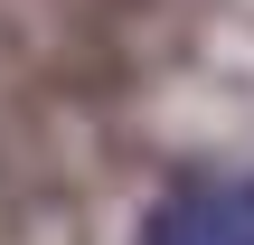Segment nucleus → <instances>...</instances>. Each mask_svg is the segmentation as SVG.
Masks as SVG:
<instances>
[{"label": "nucleus", "mask_w": 254, "mask_h": 245, "mask_svg": "<svg viewBox=\"0 0 254 245\" xmlns=\"http://www.w3.org/2000/svg\"><path fill=\"white\" fill-rule=\"evenodd\" d=\"M141 245H254V170H236V179H189L179 198L151 208Z\"/></svg>", "instance_id": "obj_1"}]
</instances>
